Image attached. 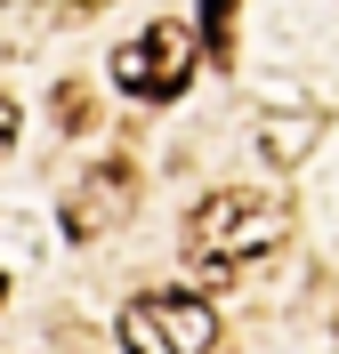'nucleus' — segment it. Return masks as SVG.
Returning a JSON list of instances; mask_svg holds the SVG:
<instances>
[{"mask_svg": "<svg viewBox=\"0 0 339 354\" xmlns=\"http://www.w3.org/2000/svg\"><path fill=\"white\" fill-rule=\"evenodd\" d=\"M283 234H291V209H283L267 185H226V194L194 201V218H186V258H194L202 282H226V274H243L250 258H267Z\"/></svg>", "mask_w": 339, "mask_h": 354, "instance_id": "f257e3e1", "label": "nucleus"}, {"mask_svg": "<svg viewBox=\"0 0 339 354\" xmlns=\"http://www.w3.org/2000/svg\"><path fill=\"white\" fill-rule=\"evenodd\" d=\"M0 298H8V274H0Z\"/></svg>", "mask_w": 339, "mask_h": 354, "instance_id": "6e6552de", "label": "nucleus"}, {"mask_svg": "<svg viewBox=\"0 0 339 354\" xmlns=\"http://www.w3.org/2000/svg\"><path fill=\"white\" fill-rule=\"evenodd\" d=\"M202 48L218 57V65L234 57V0H202Z\"/></svg>", "mask_w": 339, "mask_h": 354, "instance_id": "39448f33", "label": "nucleus"}, {"mask_svg": "<svg viewBox=\"0 0 339 354\" xmlns=\"http://www.w3.org/2000/svg\"><path fill=\"white\" fill-rule=\"evenodd\" d=\"M17 129H24V113H17V97H8V88H0V153L17 145Z\"/></svg>", "mask_w": 339, "mask_h": 354, "instance_id": "0eeeda50", "label": "nucleus"}, {"mask_svg": "<svg viewBox=\"0 0 339 354\" xmlns=\"http://www.w3.org/2000/svg\"><path fill=\"white\" fill-rule=\"evenodd\" d=\"M57 121H65V129H89V97H81V88H57Z\"/></svg>", "mask_w": 339, "mask_h": 354, "instance_id": "423d86ee", "label": "nucleus"}, {"mask_svg": "<svg viewBox=\"0 0 339 354\" xmlns=\"http://www.w3.org/2000/svg\"><path fill=\"white\" fill-rule=\"evenodd\" d=\"M130 194H137V169H130V161L89 169V177H81V194L65 201V234H73V242H97V234H105V225L130 209Z\"/></svg>", "mask_w": 339, "mask_h": 354, "instance_id": "20e7f679", "label": "nucleus"}, {"mask_svg": "<svg viewBox=\"0 0 339 354\" xmlns=\"http://www.w3.org/2000/svg\"><path fill=\"white\" fill-rule=\"evenodd\" d=\"M113 81L130 88V97H178L194 81V32L186 24H146L130 48H113Z\"/></svg>", "mask_w": 339, "mask_h": 354, "instance_id": "7ed1b4c3", "label": "nucleus"}, {"mask_svg": "<svg viewBox=\"0 0 339 354\" xmlns=\"http://www.w3.org/2000/svg\"><path fill=\"white\" fill-rule=\"evenodd\" d=\"M218 346V314L186 290H146L121 306V354H210Z\"/></svg>", "mask_w": 339, "mask_h": 354, "instance_id": "f03ea898", "label": "nucleus"}]
</instances>
